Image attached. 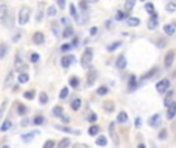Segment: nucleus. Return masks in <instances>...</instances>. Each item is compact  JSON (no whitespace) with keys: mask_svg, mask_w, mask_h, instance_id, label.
Masks as SVG:
<instances>
[{"mask_svg":"<svg viewBox=\"0 0 176 148\" xmlns=\"http://www.w3.org/2000/svg\"><path fill=\"white\" fill-rule=\"evenodd\" d=\"M30 15H31V9L28 6H23V8H20L19 11V25H26L28 23V20H30Z\"/></svg>","mask_w":176,"mask_h":148,"instance_id":"obj_1","label":"nucleus"},{"mask_svg":"<svg viewBox=\"0 0 176 148\" xmlns=\"http://www.w3.org/2000/svg\"><path fill=\"white\" fill-rule=\"evenodd\" d=\"M93 62V49L91 48H87L84 54H82V59H80V63L84 68H88L90 67V63Z\"/></svg>","mask_w":176,"mask_h":148,"instance_id":"obj_2","label":"nucleus"},{"mask_svg":"<svg viewBox=\"0 0 176 148\" xmlns=\"http://www.w3.org/2000/svg\"><path fill=\"white\" fill-rule=\"evenodd\" d=\"M168 88H170V80H168V79H162V80H159V82H158V85H156V90H158L159 93H165Z\"/></svg>","mask_w":176,"mask_h":148,"instance_id":"obj_3","label":"nucleus"},{"mask_svg":"<svg viewBox=\"0 0 176 148\" xmlns=\"http://www.w3.org/2000/svg\"><path fill=\"white\" fill-rule=\"evenodd\" d=\"M32 42H34L36 45H42V43L45 42V36H43V32H40V31L34 32V36H32Z\"/></svg>","mask_w":176,"mask_h":148,"instance_id":"obj_4","label":"nucleus"},{"mask_svg":"<svg viewBox=\"0 0 176 148\" xmlns=\"http://www.w3.org/2000/svg\"><path fill=\"white\" fill-rule=\"evenodd\" d=\"M173 60H175V51H168V53L165 54V59H164L165 67H172V65H173Z\"/></svg>","mask_w":176,"mask_h":148,"instance_id":"obj_5","label":"nucleus"},{"mask_svg":"<svg viewBox=\"0 0 176 148\" xmlns=\"http://www.w3.org/2000/svg\"><path fill=\"white\" fill-rule=\"evenodd\" d=\"M74 60H76L74 56H65V57L62 59V67H63V68H68L70 65L74 62Z\"/></svg>","mask_w":176,"mask_h":148,"instance_id":"obj_6","label":"nucleus"},{"mask_svg":"<svg viewBox=\"0 0 176 148\" xmlns=\"http://www.w3.org/2000/svg\"><path fill=\"white\" fill-rule=\"evenodd\" d=\"M116 67H118L119 69H124L125 67H127V59H125V56H119V57H118Z\"/></svg>","mask_w":176,"mask_h":148,"instance_id":"obj_7","label":"nucleus"},{"mask_svg":"<svg viewBox=\"0 0 176 148\" xmlns=\"http://www.w3.org/2000/svg\"><path fill=\"white\" fill-rule=\"evenodd\" d=\"M176 116V105L175 103H170L168 109H167V119H173Z\"/></svg>","mask_w":176,"mask_h":148,"instance_id":"obj_8","label":"nucleus"},{"mask_svg":"<svg viewBox=\"0 0 176 148\" xmlns=\"http://www.w3.org/2000/svg\"><path fill=\"white\" fill-rule=\"evenodd\" d=\"M73 34H74L73 26H67V28L63 29V32H62V37L63 39H70V37H73Z\"/></svg>","mask_w":176,"mask_h":148,"instance_id":"obj_9","label":"nucleus"},{"mask_svg":"<svg viewBox=\"0 0 176 148\" xmlns=\"http://www.w3.org/2000/svg\"><path fill=\"white\" fill-rule=\"evenodd\" d=\"M148 123H150V127H158V125L161 123V116H159V114H155L153 117H150Z\"/></svg>","mask_w":176,"mask_h":148,"instance_id":"obj_10","label":"nucleus"},{"mask_svg":"<svg viewBox=\"0 0 176 148\" xmlns=\"http://www.w3.org/2000/svg\"><path fill=\"white\" fill-rule=\"evenodd\" d=\"M8 14H9V13H8V6L2 3V5H0V20H5Z\"/></svg>","mask_w":176,"mask_h":148,"instance_id":"obj_11","label":"nucleus"},{"mask_svg":"<svg viewBox=\"0 0 176 148\" xmlns=\"http://www.w3.org/2000/svg\"><path fill=\"white\" fill-rule=\"evenodd\" d=\"M13 82H14V73L11 71V73L6 76V79H5V88H9V86L13 85Z\"/></svg>","mask_w":176,"mask_h":148,"instance_id":"obj_12","label":"nucleus"},{"mask_svg":"<svg viewBox=\"0 0 176 148\" xmlns=\"http://www.w3.org/2000/svg\"><path fill=\"white\" fill-rule=\"evenodd\" d=\"M110 134H111V137H113V142H114V144H119V140H118V134H116V131H114V123L111 122V123H110Z\"/></svg>","mask_w":176,"mask_h":148,"instance_id":"obj_13","label":"nucleus"},{"mask_svg":"<svg viewBox=\"0 0 176 148\" xmlns=\"http://www.w3.org/2000/svg\"><path fill=\"white\" fill-rule=\"evenodd\" d=\"M147 28H148V29H156V28H158V17H151L150 20H148Z\"/></svg>","mask_w":176,"mask_h":148,"instance_id":"obj_14","label":"nucleus"},{"mask_svg":"<svg viewBox=\"0 0 176 148\" xmlns=\"http://www.w3.org/2000/svg\"><path fill=\"white\" fill-rule=\"evenodd\" d=\"M164 32H165L167 36H173L176 32V28L173 25H165V26H164Z\"/></svg>","mask_w":176,"mask_h":148,"instance_id":"obj_15","label":"nucleus"},{"mask_svg":"<svg viewBox=\"0 0 176 148\" xmlns=\"http://www.w3.org/2000/svg\"><path fill=\"white\" fill-rule=\"evenodd\" d=\"M127 25L128 26H137V25H141V20L137 17H128L127 19Z\"/></svg>","mask_w":176,"mask_h":148,"instance_id":"obj_16","label":"nucleus"},{"mask_svg":"<svg viewBox=\"0 0 176 148\" xmlns=\"http://www.w3.org/2000/svg\"><path fill=\"white\" fill-rule=\"evenodd\" d=\"M56 128L60 130V131H65V133H73V134H79L80 133L79 130H73V128H68V127H59V125H57Z\"/></svg>","mask_w":176,"mask_h":148,"instance_id":"obj_17","label":"nucleus"},{"mask_svg":"<svg viewBox=\"0 0 176 148\" xmlns=\"http://www.w3.org/2000/svg\"><path fill=\"white\" fill-rule=\"evenodd\" d=\"M6 53H8V46H6V43H0V60L5 59Z\"/></svg>","mask_w":176,"mask_h":148,"instance_id":"obj_18","label":"nucleus"},{"mask_svg":"<svg viewBox=\"0 0 176 148\" xmlns=\"http://www.w3.org/2000/svg\"><path fill=\"white\" fill-rule=\"evenodd\" d=\"M17 80H19V83H26V82L30 80V76L26 74V73H20L19 77H17Z\"/></svg>","mask_w":176,"mask_h":148,"instance_id":"obj_19","label":"nucleus"},{"mask_svg":"<svg viewBox=\"0 0 176 148\" xmlns=\"http://www.w3.org/2000/svg\"><path fill=\"white\" fill-rule=\"evenodd\" d=\"M145 11L151 14V17H158V15H156V11H155V6H153L151 3H147V5H145Z\"/></svg>","mask_w":176,"mask_h":148,"instance_id":"obj_20","label":"nucleus"},{"mask_svg":"<svg viewBox=\"0 0 176 148\" xmlns=\"http://www.w3.org/2000/svg\"><path fill=\"white\" fill-rule=\"evenodd\" d=\"M80 105H82L80 99H73V102H71V108H73L74 111H77V109L80 108Z\"/></svg>","mask_w":176,"mask_h":148,"instance_id":"obj_21","label":"nucleus"},{"mask_svg":"<svg viewBox=\"0 0 176 148\" xmlns=\"http://www.w3.org/2000/svg\"><path fill=\"white\" fill-rule=\"evenodd\" d=\"M127 119H128V116H127V113H125V111H120V113L118 114V122H119V123L127 122Z\"/></svg>","mask_w":176,"mask_h":148,"instance_id":"obj_22","label":"nucleus"},{"mask_svg":"<svg viewBox=\"0 0 176 148\" xmlns=\"http://www.w3.org/2000/svg\"><path fill=\"white\" fill-rule=\"evenodd\" d=\"M107 137H105V136H99V137L96 139V145H99V147H105L107 145Z\"/></svg>","mask_w":176,"mask_h":148,"instance_id":"obj_23","label":"nucleus"},{"mask_svg":"<svg viewBox=\"0 0 176 148\" xmlns=\"http://www.w3.org/2000/svg\"><path fill=\"white\" fill-rule=\"evenodd\" d=\"M70 145H71V140H70L68 137H65V139H62V140L59 142L57 147H59V148H68Z\"/></svg>","mask_w":176,"mask_h":148,"instance_id":"obj_24","label":"nucleus"},{"mask_svg":"<svg viewBox=\"0 0 176 148\" xmlns=\"http://www.w3.org/2000/svg\"><path fill=\"white\" fill-rule=\"evenodd\" d=\"M96 71H90V73H88V80H87V83L88 85H93V82L96 80Z\"/></svg>","mask_w":176,"mask_h":148,"instance_id":"obj_25","label":"nucleus"},{"mask_svg":"<svg viewBox=\"0 0 176 148\" xmlns=\"http://www.w3.org/2000/svg\"><path fill=\"white\" fill-rule=\"evenodd\" d=\"M37 134V131H32V133H26V134H23L22 136V140L23 142H30L32 137H34V136Z\"/></svg>","mask_w":176,"mask_h":148,"instance_id":"obj_26","label":"nucleus"},{"mask_svg":"<svg viewBox=\"0 0 176 148\" xmlns=\"http://www.w3.org/2000/svg\"><path fill=\"white\" fill-rule=\"evenodd\" d=\"M103 108H105V111H108V113H113L114 111V105H113V102H110V100L103 102Z\"/></svg>","mask_w":176,"mask_h":148,"instance_id":"obj_27","label":"nucleus"},{"mask_svg":"<svg viewBox=\"0 0 176 148\" xmlns=\"http://www.w3.org/2000/svg\"><path fill=\"white\" fill-rule=\"evenodd\" d=\"M26 111H28V108H26L25 105H22V103H17V114H20V116H25Z\"/></svg>","mask_w":176,"mask_h":148,"instance_id":"obj_28","label":"nucleus"},{"mask_svg":"<svg viewBox=\"0 0 176 148\" xmlns=\"http://www.w3.org/2000/svg\"><path fill=\"white\" fill-rule=\"evenodd\" d=\"M11 120H5V122L2 123V127H0V131H2V133H5V131H8L9 128H11Z\"/></svg>","mask_w":176,"mask_h":148,"instance_id":"obj_29","label":"nucleus"},{"mask_svg":"<svg viewBox=\"0 0 176 148\" xmlns=\"http://www.w3.org/2000/svg\"><path fill=\"white\" fill-rule=\"evenodd\" d=\"M62 111H63L62 107H54V108H53V114H54L56 117H62V116H63Z\"/></svg>","mask_w":176,"mask_h":148,"instance_id":"obj_30","label":"nucleus"},{"mask_svg":"<svg viewBox=\"0 0 176 148\" xmlns=\"http://www.w3.org/2000/svg\"><path fill=\"white\" fill-rule=\"evenodd\" d=\"M70 11H71V15H73V17L76 19V22H80L77 13H76V6H74V5H70Z\"/></svg>","mask_w":176,"mask_h":148,"instance_id":"obj_31","label":"nucleus"},{"mask_svg":"<svg viewBox=\"0 0 176 148\" xmlns=\"http://www.w3.org/2000/svg\"><path fill=\"white\" fill-rule=\"evenodd\" d=\"M88 133H90V136H96L99 133V127H96V125H91L90 128H88Z\"/></svg>","mask_w":176,"mask_h":148,"instance_id":"obj_32","label":"nucleus"},{"mask_svg":"<svg viewBox=\"0 0 176 148\" xmlns=\"http://www.w3.org/2000/svg\"><path fill=\"white\" fill-rule=\"evenodd\" d=\"M165 9L168 11V13H175V11H176V3H175V2H170V3H167Z\"/></svg>","mask_w":176,"mask_h":148,"instance_id":"obj_33","label":"nucleus"},{"mask_svg":"<svg viewBox=\"0 0 176 148\" xmlns=\"http://www.w3.org/2000/svg\"><path fill=\"white\" fill-rule=\"evenodd\" d=\"M68 94H70V91H68V88L65 86V88H62L60 90V94H59V97L60 99H67L68 97Z\"/></svg>","mask_w":176,"mask_h":148,"instance_id":"obj_34","label":"nucleus"},{"mask_svg":"<svg viewBox=\"0 0 176 148\" xmlns=\"http://www.w3.org/2000/svg\"><path fill=\"white\" fill-rule=\"evenodd\" d=\"M39 100H40V103H42V105H45V103L48 102V94H46V93H40Z\"/></svg>","mask_w":176,"mask_h":148,"instance_id":"obj_35","label":"nucleus"},{"mask_svg":"<svg viewBox=\"0 0 176 148\" xmlns=\"http://www.w3.org/2000/svg\"><path fill=\"white\" fill-rule=\"evenodd\" d=\"M6 105H8V100H3V102H2V105H0V119L3 117L5 109H6Z\"/></svg>","mask_w":176,"mask_h":148,"instance_id":"obj_36","label":"nucleus"},{"mask_svg":"<svg viewBox=\"0 0 176 148\" xmlns=\"http://www.w3.org/2000/svg\"><path fill=\"white\" fill-rule=\"evenodd\" d=\"M120 43H122V42H114V43H111V45H108V51L110 53H111V51H114V49H116V48H119L120 46Z\"/></svg>","mask_w":176,"mask_h":148,"instance_id":"obj_37","label":"nucleus"},{"mask_svg":"<svg viewBox=\"0 0 176 148\" xmlns=\"http://www.w3.org/2000/svg\"><path fill=\"white\" fill-rule=\"evenodd\" d=\"M107 93H108L107 86H99V88H97V94H99V96H105Z\"/></svg>","mask_w":176,"mask_h":148,"instance_id":"obj_38","label":"nucleus"},{"mask_svg":"<svg viewBox=\"0 0 176 148\" xmlns=\"http://www.w3.org/2000/svg\"><path fill=\"white\" fill-rule=\"evenodd\" d=\"M133 6H134V0H127V2H125V9L127 11H131Z\"/></svg>","mask_w":176,"mask_h":148,"instance_id":"obj_39","label":"nucleus"},{"mask_svg":"<svg viewBox=\"0 0 176 148\" xmlns=\"http://www.w3.org/2000/svg\"><path fill=\"white\" fill-rule=\"evenodd\" d=\"M39 59H40V56H39V54H37V53H32V54H31V56H30V60H31V62H32V63H36V62H39Z\"/></svg>","mask_w":176,"mask_h":148,"instance_id":"obj_40","label":"nucleus"},{"mask_svg":"<svg viewBox=\"0 0 176 148\" xmlns=\"http://www.w3.org/2000/svg\"><path fill=\"white\" fill-rule=\"evenodd\" d=\"M127 17V13H124V11H118L116 13V20H122Z\"/></svg>","mask_w":176,"mask_h":148,"instance_id":"obj_41","label":"nucleus"},{"mask_svg":"<svg viewBox=\"0 0 176 148\" xmlns=\"http://www.w3.org/2000/svg\"><path fill=\"white\" fill-rule=\"evenodd\" d=\"M32 122H34L36 125H42L43 122H45V119H43L42 116H36V117H34V120H32Z\"/></svg>","mask_w":176,"mask_h":148,"instance_id":"obj_42","label":"nucleus"},{"mask_svg":"<svg viewBox=\"0 0 176 148\" xmlns=\"http://www.w3.org/2000/svg\"><path fill=\"white\" fill-rule=\"evenodd\" d=\"M34 94H36V93H34V91L31 90V91H26L25 94H23V97H25V99H28V100H31V99L34 97Z\"/></svg>","mask_w":176,"mask_h":148,"instance_id":"obj_43","label":"nucleus"},{"mask_svg":"<svg viewBox=\"0 0 176 148\" xmlns=\"http://www.w3.org/2000/svg\"><path fill=\"white\" fill-rule=\"evenodd\" d=\"M56 6H49L48 8V15H49V17H53V15H56Z\"/></svg>","mask_w":176,"mask_h":148,"instance_id":"obj_44","label":"nucleus"},{"mask_svg":"<svg viewBox=\"0 0 176 148\" xmlns=\"http://www.w3.org/2000/svg\"><path fill=\"white\" fill-rule=\"evenodd\" d=\"M70 83H71V86H74V88H77V86H79V79H77V77H73V79L70 80Z\"/></svg>","mask_w":176,"mask_h":148,"instance_id":"obj_45","label":"nucleus"},{"mask_svg":"<svg viewBox=\"0 0 176 148\" xmlns=\"http://www.w3.org/2000/svg\"><path fill=\"white\" fill-rule=\"evenodd\" d=\"M158 137L161 139V140L165 139V137H167V130H161V131H159V136H158Z\"/></svg>","mask_w":176,"mask_h":148,"instance_id":"obj_46","label":"nucleus"},{"mask_svg":"<svg viewBox=\"0 0 176 148\" xmlns=\"http://www.w3.org/2000/svg\"><path fill=\"white\" fill-rule=\"evenodd\" d=\"M155 73H158V68H155V69H151V71H148V73L144 76V77H142V79H148V77H151V76L153 74H155Z\"/></svg>","mask_w":176,"mask_h":148,"instance_id":"obj_47","label":"nucleus"},{"mask_svg":"<svg viewBox=\"0 0 176 148\" xmlns=\"http://www.w3.org/2000/svg\"><path fill=\"white\" fill-rule=\"evenodd\" d=\"M70 49H71V45H70V43H65V45H62V48H60V51L67 53V51H70Z\"/></svg>","mask_w":176,"mask_h":148,"instance_id":"obj_48","label":"nucleus"},{"mask_svg":"<svg viewBox=\"0 0 176 148\" xmlns=\"http://www.w3.org/2000/svg\"><path fill=\"white\" fill-rule=\"evenodd\" d=\"M43 148H54V140H46Z\"/></svg>","mask_w":176,"mask_h":148,"instance_id":"obj_49","label":"nucleus"},{"mask_svg":"<svg viewBox=\"0 0 176 148\" xmlns=\"http://www.w3.org/2000/svg\"><path fill=\"white\" fill-rule=\"evenodd\" d=\"M57 6H59L60 9H63V8H65V0H57Z\"/></svg>","mask_w":176,"mask_h":148,"instance_id":"obj_50","label":"nucleus"},{"mask_svg":"<svg viewBox=\"0 0 176 148\" xmlns=\"http://www.w3.org/2000/svg\"><path fill=\"white\" fill-rule=\"evenodd\" d=\"M88 119H90V122H96V120H97V116H96L94 113H91V114H90V117H88Z\"/></svg>","mask_w":176,"mask_h":148,"instance_id":"obj_51","label":"nucleus"},{"mask_svg":"<svg viewBox=\"0 0 176 148\" xmlns=\"http://www.w3.org/2000/svg\"><path fill=\"white\" fill-rule=\"evenodd\" d=\"M51 29H53V32H54V34H57V31H59V26H57V23H53Z\"/></svg>","mask_w":176,"mask_h":148,"instance_id":"obj_52","label":"nucleus"},{"mask_svg":"<svg viewBox=\"0 0 176 148\" xmlns=\"http://www.w3.org/2000/svg\"><path fill=\"white\" fill-rule=\"evenodd\" d=\"M20 125H22V127H26V125H30V119H23Z\"/></svg>","mask_w":176,"mask_h":148,"instance_id":"obj_53","label":"nucleus"},{"mask_svg":"<svg viewBox=\"0 0 176 148\" xmlns=\"http://www.w3.org/2000/svg\"><path fill=\"white\" fill-rule=\"evenodd\" d=\"M20 37H22V34H20V32H17V34L14 36V39H13V40H14V42H19V40H20Z\"/></svg>","mask_w":176,"mask_h":148,"instance_id":"obj_54","label":"nucleus"},{"mask_svg":"<svg viewBox=\"0 0 176 148\" xmlns=\"http://www.w3.org/2000/svg\"><path fill=\"white\" fill-rule=\"evenodd\" d=\"M74 148H87V145H85V144H76Z\"/></svg>","mask_w":176,"mask_h":148,"instance_id":"obj_55","label":"nucleus"},{"mask_svg":"<svg viewBox=\"0 0 176 148\" xmlns=\"http://www.w3.org/2000/svg\"><path fill=\"white\" fill-rule=\"evenodd\" d=\"M62 22H63V23L67 25V26H70V20H68L67 17H63V19H62Z\"/></svg>","mask_w":176,"mask_h":148,"instance_id":"obj_56","label":"nucleus"},{"mask_svg":"<svg viewBox=\"0 0 176 148\" xmlns=\"http://www.w3.org/2000/svg\"><path fill=\"white\" fill-rule=\"evenodd\" d=\"M96 32H97V28H91V29H90V34H91V36H94Z\"/></svg>","mask_w":176,"mask_h":148,"instance_id":"obj_57","label":"nucleus"},{"mask_svg":"<svg viewBox=\"0 0 176 148\" xmlns=\"http://www.w3.org/2000/svg\"><path fill=\"white\" fill-rule=\"evenodd\" d=\"M62 120H63L65 123H68V122H70V117H68V116H62Z\"/></svg>","mask_w":176,"mask_h":148,"instance_id":"obj_58","label":"nucleus"},{"mask_svg":"<svg viewBox=\"0 0 176 148\" xmlns=\"http://www.w3.org/2000/svg\"><path fill=\"white\" fill-rule=\"evenodd\" d=\"M134 125H136V127H139V125H141V119H136V123Z\"/></svg>","mask_w":176,"mask_h":148,"instance_id":"obj_59","label":"nucleus"},{"mask_svg":"<svg viewBox=\"0 0 176 148\" xmlns=\"http://www.w3.org/2000/svg\"><path fill=\"white\" fill-rule=\"evenodd\" d=\"M137 148H145V145L144 144H139V145H137Z\"/></svg>","mask_w":176,"mask_h":148,"instance_id":"obj_60","label":"nucleus"},{"mask_svg":"<svg viewBox=\"0 0 176 148\" xmlns=\"http://www.w3.org/2000/svg\"><path fill=\"white\" fill-rule=\"evenodd\" d=\"M2 148H9V147H8V145H5V147H2Z\"/></svg>","mask_w":176,"mask_h":148,"instance_id":"obj_61","label":"nucleus"},{"mask_svg":"<svg viewBox=\"0 0 176 148\" xmlns=\"http://www.w3.org/2000/svg\"><path fill=\"white\" fill-rule=\"evenodd\" d=\"M90 2H97V0H90Z\"/></svg>","mask_w":176,"mask_h":148,"instance_id":"obj_62","label":"nucleus"}]
</instances>
